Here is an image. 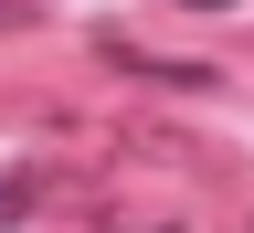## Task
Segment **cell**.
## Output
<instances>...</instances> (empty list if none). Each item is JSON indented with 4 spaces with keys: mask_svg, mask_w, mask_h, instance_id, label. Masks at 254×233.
<instances>
[{
    "mask_svg": "<svg viewBox=\"0 0 254 233\" xmlns=\"http://www.w3.org/2000/svg\"><path fill=\"white\" fill-rule=\"evenodd\" d=\"M244 233H254V223H244Z\"/></svg>",
    "mask_w": 254,
    "mask_h": 233,
    "instance_id": "5",
    "label": "cell"
},
{
    "mask_svg": "<svg viewBox=\"0 0 254 233\" xmlns=\"http://www.w3.org/2000/svg\"><path fill=\"white\" fill-rule=\"evenodd\" d=\"M190 11H233V0H190Z\"/></svg>",
    "mask_w": 254,
    "mask_h": 233,
    "instance_id": "4",
    "label": "cell"
},
{
    "mask_svg": "<svg viewBox=\"0 0 254 233\" xmlns=\"http://www.w3.org/2000/svg\"><path fill=\"white\" fill-rule=\"evenodd\" d=\"M0 32H32V0H0Z\"/></svg>",
    "mask_w": 254,
    "mask_h": 233,
    "instance_id": "3",
    "label": "cell"
},
{
    "mask_svg": "<svg viewBox=\"0 0 254 233\" xmlns=\"http://www.w3.org/2000/svg\"><path fill=\"white\" fill-rule=\"evenodd\" d=\"M32 202H43V180H32V170H0V223H21Z\"/></svg>",
    "mask_w": 254,
    "mask_h": 233,
    "instance_id": "2",
    "label": "cell"
},
{
    "mask_svg": "<svg viewBox=\"0 0 254 233\" xmlns=\"http://www.w3.org/2000/svg\"><path fill=\"white\" fill-rule=\"evenodd\" d=\"M95 53H106L117 75H138V85H170V95H212V85H222L212 64H180V53H148V43H127V32H106Z\"/></svg>",
    "mask_w": 254,
    "mask_h": 233,
    "instance_id": "1",
    "label": "cell"
}]
</instances>
